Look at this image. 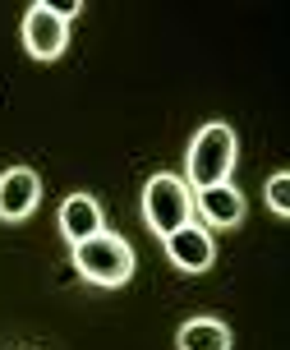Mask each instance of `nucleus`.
Returning <instances> with one entry per match:
<instances>
[{
  "instance_id": "20e7f679",
  "label": "nucleus",
  "mask_w": 290,
  "mask_h": 350,
  "mask_svg": "<svg viewBox=\"0 0 290 350\" xmlns=\"http://www.w3.org/2000/svg\"><path fill=\"white\" fill-rule=\"evenodd\" d=\"M18 37H23V51L33 55V60L51 65V60H60L65 46H69V18L60 14L55 5H47V0H33V5L23 10Z\"/></svg>"
},
{
  "instance_id": "1a4fd4ad",
  "label": "nucleus",
  "mask_w": 290,
  "mask_h": 350,
  "mask_svg": "<svg viewBox=\"0 0 290 350\" xmlns=\"http://www.w3.org/2000/svg\"><path fill=\"white\" fill-rule=\"evenodd\" d=\"M230 346H235V332L212 314L185 318L175 327V350H230Z\"/></svg>"
},
{
  "instance_id": "423d86ee",
  "label": "nucleus",
  "mask_w": 290,
  "mask_h": 350,
  "mask_svg": "<svg viewBox=\"0 0 290 350\" xmlns=\"http://www.w3.org/2000/svg\"><path fill=\"white\" fill-rule=\"evenodd\" d=\"M161 245H166L171 267H175V272H185V277H198V272H207V267L217 262V240H212V230H203L198 221L180 226L175 235H166Z\"/></svg>"
},
{
  "instance_id": "f257e3e1",
  "label": "nucleus",
  "mask_w": 290,
  "mask_h": 350,
  "mask_svg": "<svg viewBox=\"0 0 290 350\" xmlns=\"http://www.w3.org/2000/svg\"><path fill=\"white\" fill-rule=\"evenodd\" d=\"M235 157H239V139L226 120H207L194 139H189L185 152V180L189 189H212V185H226L235 175Z\"/></svg>"
},
{
  "instance_id": "7ed1b4c3",
  "label": "nucleus",
  "mask_w": 290,
  "mask_h": 350,
  "mask_svg": "<svg viewBox=\"0 0 290 350\" xmlns=\"http://www.w3.org/2000/svg\"><path fill=\"white\" fill-rule=\"evenodd\" d=\"M189 221H194V189L171 171L153 175L143 185V226L153 230L157 240H166Z\"/></svg>"
},
{
  "instance_id": "39448f33",
  "label": "nucleus",
  "mask_w": 290,
  "mask_h": 350,
  "mask_svg": "<svg viewBox=\"0 0 290 350\" xmlns=\"http://www.w3.org/2000/svg\"><path fill=\"white\" fill-rule=\"evenodd\" d=\"M244 208H249V203H244V193H239L235 180L194 193V221L203 230H235L239 221H244Z\"/></svg>"
},
{
  "instance_id": "f03ea898",
  "label": "nucleus",
  "mask_w": 290,
  "mask_h": 350,
  "mask_svg": "<svg viewBox=\"0 0 290 350\" xmlns=\"http://www.w3.org/2000/svg\"><path fill=\"white\" fill-rule=\"evenodd\" d=\"M69 258H74V272L88 281V286H102V291H120L124 281L134 277V245L116 235V230H97L92 240L69 249Z\"/></svg>"
},
{
  "instance_id": "0eeeda50",
  "label": "nucleus",
  "mask_w": 290,
  "mask_h": 350,
  "mask_svg": "<svg viewBox=\"0 0 290 350\" xmlns=\"http://www.w3.org/2000/svg\"><path fill=\"white\" fill-rule=\"evenodd\" d=\"M42 203V175L33 166H5L0 175V221H28Z\"/></svg>"
},
{
  "instance_id": "6e6552de",
  "label": "nucleus",
  "mask_w": 290,
  "mask_h": 350,
  "mask_svg": "<svg viewBox=\"0 0 290 350\" xmlns=\"http://www.w3.org/2000/svg\"><path fill=\"white\" fill-rule=\"evenodd\" d=\"M55 226L60 235L69 240V249L92 240L97 230H106V217H102V203L92 198V193H69L65 203H60V217H55Z\"/></svg>"
},
{
  "instance_id": "9d476101",
  "label": "nucleus",
  "mask_w": 290,
  "mask_h": 350,
  "mask_svg": "<svg viewBox=\"0 0 290 350\" xmlns=\"http://www.w3.org/2000/svg\"><path fill=\"white\" fill-rule=\"evenodd\" d=\"M267 208L276 212V217H290V175L276 171L272 180H267Z\"/></svg>"
}]
</instances>
